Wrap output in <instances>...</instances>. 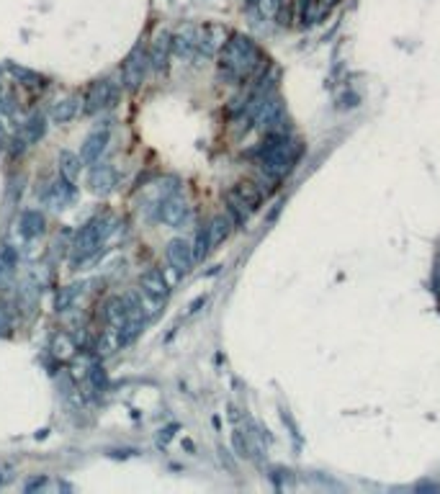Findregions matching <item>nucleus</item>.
Segmentation results:
<instances>
[{"mask_svg": "<svg viewBox=\"0 0 440 494\" xmlns=\"http://www.w3.org/2000/svg\"><path fill=\"white\" fill-rule=\"evenodd\" d=\"M168 255V262H170V268L178 273V276H186L188 270L194 268L196 262V255H194V245L188 240H172L165 250Z\"/></svg>", "mask_w": 440, "mask_h": 494, "instance_id": "obj_10", "label": "nucleus"}, {"mask_svg": "<svg viewBox=\"0 0 440 494\" xmlns=\"http://www.w3.org/2000/svg\"><path fill=\"white\" fill-rule=\"evenodd\" d=\"M90 381H93V386H96V389H103V386H106L103 368H93V371H90Z\"/></svg>", "mask_w": 440, "mask_h": 494, "instance_id": "obj_25", "label": "nucleus"}, {"mask_svg": "<svg viewBox=\"0 0 440 494\" xmlns=\"http://www.w3.org/2000/svg\"><path fill=\"white\" fill-rule=\"evenodd\" d=\"M108 139H111V129H108V127L93 129V132L85 137V142L80 144V160H82V163H85V165L101 163L106 147H108Z\"/></svg>", "mask_w": 440, "mask_h": 494, "instance_id": "obj_8", "label": "nucleus"}, {"mask_svg": "<svg viewBox=\"0 0 440 494\" xmlns=\"http://www.w3.org/2000/svg\"><path fill=\"white\" fill-rule=\"evenodd\" d=\"M80 103L82 101L77 96L62 98V101H57V103L52 106V119L57 121V124H68V121H73L75 116H77Z\"/></svg>", "mask_w": 440, "mask_h": 494, "instance_id": "obj_19", "label": "nucleus"}, {"mask_svg": "<svg viewBox=\"0 0 440 494\" xmlns=\"http://www.w3.org/2000/svg\"><path fill=\"white\" fill-rule=\"evenodd\" d=\"M172 54H178L183 60L199 57V26L186 23L172 34Z\"/></svg>", "mask_w": 440, "mask_h": 494, "instance_id": "obj_11", "label": "nucleus"}, {"mask_svg": "<svg viewBox=\"0 0 440 494\" xmlns=\"http://www.w3.org/2000/svg\"><path fill=\"white\" fill-rule=\"evenodd\" d=\"M206 232H209V242H211V247H217V245H222L227 237H230V232H232V219L230 217H214L206 224Z\"/></svg>", "mask_w": 440, "mask_h": 494, "instance_id": "obj_20", "label": "nucleus"}, {"mask_svg": "<svg viewBox=\"0 0 440 494\" xmlns=\"http://www.w3.org/2000/svg\"><path fill=\"white\" fill-rule=\"evenodd\" d=\"M15 268H18V250L8 242L0 245V284H11L15 276Z\"/></svg>", "mask_w": 440, "mask_h": 494, "instance_id": "obj_17", "label": "nucleus"}, {"mask_svg": "<svg viewBox=\"0 0 440 494\" xmlns=\"http://www.w3.org/2000/svg\"><path fill=\"white\" fill-rule=\"evenodd\" d=\"M116 180H119V175L113 170V165H108V163H101V165L96 163L88 172V186H90V191L98 196L111 194L113 188H116Z\"/></svg>", "mask_w": 440, "mask_h": 494, "instance_id": "obj_12", "label": "nucleus"}, {"mask_svg": "<svg viewBox=\"0 0 440 494\" xmlns=\"http://www.w3.org/2000/svg\"><path fill=\"white\" fill-rule=\"evenodd\" d=\"M73 198H75V183L68 178H62V175L54 180L52 186L46 188V194H44V203L52 206V209H65Z\"/></svg>", "mask_w": 440, "mask_h": 494, "instance_id": "obj_14", "label": "nucleus"}, {"mask_svg": "<svg viewBox=\"0 0 440 494\" xmlns=\"http://www.w3.org/2000/svg\"><path fill=\"white\" fill-rule=\"evenodd\" d=\"M263 203V191L255 186L253 180H242L237 186L232 188L230 194H227V206H230V219L234 224L239 222H245L253 211L260 209Z\"/></svg>", "mask_w": 440, "mask_h": 494, "instance_id": "obj_4", "label": "nucleus"}, {"mask_svg": "<svg viewBox=\"0 0 440 494\" xmlns=\"http://www.w3.org/2000/svg\"><path fill=\"white\" fill-rule=\"evenodd\" d=\"M8 72H11L18 82L29 85V88H42V85H46L44 75H39V72H34V70L21 68V65H13V62H8Z\"/></svg>", "mask_w": 440, "mask_h": 494, "instance_id": "obj_23", "label": "nucleus"}, {"mask_svg": "<svg viewBox=\"0 0 440 494\" xmlns=\"http://www.w3.org/2000/svg\"><path fill=\"white\" fill-rule=\"evenodd\" d=\"M119 98V85L111 80V77H101L88 88L85 93V101H82V111L93 116V113H101L106 108H111Z\"/></svg>", "mask_w": 440, "mask_h": 494, "instance_id": "obj_6", "label": "nucleus"}, {"mask_svg": "<svg viewBox=\"0 0 440 494\" xmlns=\"http://www.w3.org/2000/svg\"><path fill=\"white\" fill-rule=\"evenodd\" d=\"M268 70V57L260 52V46L253 39L234 34L224 42L222 52H219V72L230 82H245L258 80Z\"/></svg>", "mask_w": 440, "mask_h": 494, "instance_id": "obj_1", "label": "nucleus"}, {"mask_svg": "<svg viewBox=\"0 0 440 494\" xmlns=\"http://www.w3.org/2000/svg\"><path fill=\"white\" fill-rule=\"evenodd\" d=\"M57 165H60V175L68 180H77V175H80V167L85 163L80 160V155H75V152H62L60 160H57Z\"/></svg>", "mask_w": 440, "mask_h": 494, "instance_id": "obj_22", "label": "nucleus"}, {"mask_svg": "<svg viewBox=\"0 0 440 494\" xmlns=\"http://www.w3.org/2000/svg\"><path fill=\"white\" fill-rule=\"evenodd\" d=\"M301 150H304L301 142L294 139L289 132H270V134H265L260 147L255 150V160L260 165L263 175L270 183H278L296 167Z\"/></svg>", "mask_w": 440, "mask_h": 494, "instance_id": "obj_2", "label": "nucleus"}, {"mask_svg": "<svg viewBox=\"0 0 440 494\" xmlns=\"http://www.w3.org/2000/svg\"><path fill=\"white\" fill-rule=\"evenodd\" d=\"M149 68V54H144L142 49H134L129 54L127 62H124V70H121V80H124V88L137 90L142 85L144 75H147Z\"/></svg>", "mask_w": 440, "mask_h": 494, "instance_id": "obj_9", "label": "nucleus"}, {"mask_svg": "<svg viewBox=\"0 0 440 494\" xmlns=\"http://www.w3.org/2000/svg\"><path fill=\"white\" fill-rule=\"evenodd\" d=\"M82 291H85V286L82 284H73V286L60 289L57 299H54V309H57V312H70V309L75 307V301L82 296Z\"/></svg>", "mask_w": 440, "mask_h": 494, "instance_id": "obj_21", "label": "nucleus"}, {"mask_svg": "<svg viewBox=\"0 0 440 494\" xmlns=\"http://www.w3.org/2000/svg\"><path fill=\"white\" fill-rule=\"evenodd\" d=\"M170 52H172V37L170 34H160V37L152 42V49H149V68L163 70L165 65H168Z\"/></svg>", "mask_w": 440, "mask_h": 494, "instance_id": "obj_16", "label": "nucleus"}, {"mask_svg": "<svg viewBox=\"0 0 440 494\" xmlns=\"http://www.w3.org/2000/svg\"><path fill=\"white\" fill-rule=\"evenodd\" d=\"M194 255H196V262L199 260H203L206 255H209V250H211V242H209V232H206V227H201L199 232H196V237H194Z\"/></svg>", "mask_w": 440, "mask_h": 494, "instance_id": "obj_24", "label": "nucleus"}, {"mask_svg": "<svg viewBox=\"0 0 440 494\" xmlns=\"http://www.w3.org/2000/svg\"><path fill=\"white\" fill-rule=\"evenodd\" d=\"M44 224H46V219H44L42 211H39V209H26L21 214L18 229H21V234L26 237V240H34V237H39V234H44Z\"/></svg>", "mask_w": 440, "mask_h": 494, "instance_id": "obj_15", "label": "nucleus"}, {"mask_svg": "<svg viewBox=\"0 0 440 494\" xmlns=\"http://www.w3.org/2000/svg\"><path fill=\"white\" fill-rule=\"evenodd\" d=\"M39 487H44V479H34V481H29V484H26V492H34V489H39Z\"/></svg>", "mask_w": 440, "mask_h": 494, "instance_id": "obj_27", "label": "nucleus"}, {"mask_svg": "<svg viewBox=\"0 0 440 494\" xmlns=\"http://www.w3.org/2000/svg\"><path fill=\"white\" fill-rule=\"evenodd\" d=\"M44 134H46V116L42 111L31 113L29 119H26V124H23V129H21L23 142L37 144L39 139H44Z\"/></svg>", "mask_w": 440, "mask_h": 494, "instance_id": "obj_18", "label": "nucleus"}, {"mask_svg": "<svg viewBox=\"0 0 440 494\" xmlns=\"http://www.w3.org/2000/svg\"><path fill=\"white\" fill-rule=\"evenodd\" d=\"M108 232H111V222H108V217H93L90 222H85V224L80 227L77 237H75L73 255H70V265L77 268V265H82L85 260H90V258L101 250V245L106 242Z\"/></svg>", "mask_w": 440, "mask_h": 494, "instance_id": "obj_3", "label": "nucleus"}, {"mask_svg": "<svg viewBox=\"0 0 440 494\" xmlns=\"http://www.w3.org/2000/svg\"><path fill=\"white\" fill-rule=\"evenodd\" d=\"M224 42H227V31L222 26H217V23L199 26V54L214 57L217 52H222Z\"/></svg>", "mask_w": 440, "mask_h": 494, "instance_id": "obj_13", "label": "nucleus"}, {"mask_svg": "<svg viewBox=\"0 0 440 494\" xmlns=\"http://www.w3.org/2000/svg\"><path fill=\"white\" fill-rule=\"evenodd\" d=\"M8 329H11V317L3 307H0V335H6Z\"/></svg>", "mask_w": 440, "mask_h": 494, "instance_id": "obj_26", "label": "nucleus"}, {"mask_svg": "<svg viewBox=\"0 0 440 494\" xmlns=\"http://www.w3.org/2000/svg\"><path fill=\"white\" fill-rule=\"evenodd\" d=\"M157 211V219L163 222V224L168 227H186L188 222H191V206H188V201L183 198V194L180 191H172V194H168L163 198V201L155 206Z\"/></svg>", "mask_w": 440, "mask_h": 494, "instance_id": "obj_7", "label": "nucleus"}, {"mask_svg": "<svg viewBox=\"0 0 440 494\" xmlns=\"http://www.w3.org/2000/svg\"><path fill=\"white\" fill-rule=\"evenodd\" d=\"M168 293H170V286H168V278L163 276L160 268H149L139 276V296H142L147 319L160 312V307L168 299Z\"/></svg>", "mask_w": 440, "mask_h": 494, "instance_id": "obj_5", "label": "nucleus"}]
</instances>
